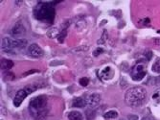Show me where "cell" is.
Wrapping results in <instances>:
<instances>
[{
  "mask_svg": "<svg viewBox=\"0 0 160 120\" xmlns=\"http://www.w3.org/2000/svg\"><path fill=\"white\" fill-rule=\"evenodd\" d=\"M47 106H48V98L46 95L42 94L33 98L30 101L29 110H30L32 116H34L36 120H45L49 112Z\"/></svg>",
  "mask_w": 160,
  "mask_h": 120,
  "instance_id": "6da1fadb",
  "label": "cell"
},
{
  "mask_svg": "<svg viewBox=\"0 0 160 120\" xmlns=\"http://www.w3.org/2000/svg\"><path fill=\"white\" fill-rule=\"evenodd\" d=\"M59 2H40L34 10V16L38 20L52 23L55 18L54 5Z\"/></svg>",
  "mask_w": 160,
  "mask_h": 120,
  "instance_id": "7a4b0ae2",
  "label": "cell"
},
{
  "mask_svg": "<svg viewBox=\"0 0 160 120\" xmlns=\"http://www.w3.org/2000/svg\"><path fill=\"white\" fill-rule=\"evenodd\" d=\"M147 97L146 89L141 86H133L128 89L125 94V102L128 106L136 108L144 103Z\"/></svg>",
  "mask_w": 160,
  "mask_h": 120,
  "instance_id": "3957f363",
  "label": "cell"
},
{
  "mask_svg": "<svg viewBox=\"0 0 160 120\" xmlns=\"http://www.w3.org/2000/svg\"><path fill=\"white\" fill-rule=\"evenodd\" d=\"M28 41L24 39H12L11 38H4L2 39V44H1V47H2V50L4 52H7V53H10L12 52L13 49L16 48H18V49H21V48H24L26 47Z\"/></svg>",
  "mask_w": 160,
  "mask_h": 120,
  "instance_id": "277c9868",
  "label": "cell"
},
{
  "mask_svg": "<svg viewBox=\"0 0 160 120\" xmlns=\"http://www.w3.org/2000/svg\"><path fill=\"white\" fill-rule=\"evenodd\" d=\"M37 89H38V86L36 85H28L24 88H22V89H20V91H18L17 92L16 96H14V98H13V105H14V107H19L20 105H21V103L23 102V100L29 94L35 92Z\"/></svg>",
  "mask_w": 160,
  "mask_h": 120,
  "instance_id": "5b68a950",
  "label": "cell"
},
{
  "mask_svg": "<svg viewBox=\"0 0 160 120\" xmlns=\"http://www.w3.org/2000/svg\"><path fill=\"white\" fill-rule=\"evenodd\" d=\"M132 78L135 81H140L142 80L145 75H146V72L144 70V65H136L132 71Z\"/></svg>",
  "mask_w": 160,
  "mask_h": 120,
  "instance_id": "8992f818",
  "label": "cell"
},
{
  "mask_svg": "<svg viewBox=\"0 0 160 120\" xmlns=\"http://www.w3.org/2000/svg\"><path fill=\"white\" fill-rule=\"evenodd\" d=\"M25 33H26V29L21 21H18L14 24L11 31V34L13 38H20L23 35H25Z\"/></svg>",
  "mask_w": 160,
  "mask_h": 120,
  "instance_id": "52a82bcc",
  "label": "cell"
},
{
  "mask_svg": "<svg viewBox=\"0 0 160 120\" xmlns=\"http://www.w3.org/2000/svg\"><path fill=\"white\" fill-rule=\"evenodd\" d=\"M27 53H28L29 56L34 57V58H40V57H42L43 55H44V51H43L36 43L31 44V45L28 47Z\"/></svg>",
  "mask_w": 160,
  "mask_h": 120,
  "instance_id": "ba28073f",
  "label": "cell"
},
{
  "mask_svg": "<svg viewBox=\"0 0 160 120\" xmlns=\"http://www.w3.org/2000/svg\"><path fill=\"white\" fill-rule=\"evenodd\" d=\"M86 102H87V105H88L90 108H92V109L97 108L99 106L100 102H101V96L99 93L90 94L89 96H87Z\"/></svg>",
  "mask_w": 160,
  "mask_h": 120,
  "instance_id": "9c48e42d",
  "label": "cell"
},
{
  "mask_svg": "<svg viewBox=\"0 0 160 120\" xmlns=\"http://www.w3.org/2000/svg\"><path fill=\"white\" fill-rule=\"evenodd\" d=\"M86 105L87 102L84 97H77L72 102V107L74 108H84Z\"/></svg>",
  "mask_w": 160,
  "mask_h": 120,
  "instance_id": "30bf717a",
  "label": "cell"
},
{
  "mask_svg": "<svg viewBox=\"0 0 160 120\" xmlns=\"http://www.w3.org/2000/svg\"><path fill=\"white\" fill-rule=\"evenodd\" d=\"M13 66V62L8 59H2L1 60V69L3 71H8Z\"/></svg>",
  "mask_w": 160,
  "mask_h": 120,
  "instance_id": "8fae6325",
  "label": "cell"
},
{
  "mask_svg": "<svg viewBox=\"0 0 160 120\" xmlns=\"http://www.w3.org/2000/svg\"><path fill=\"white\" fill-rule=\"evenodd\" d=\"M68 118L69 120H83L82 114L80 112H76V111L70 112L68 114Z\"/></svg>",
  "mask_w": 160,
  "mask_h": 120,
  "instance_id": "7c38bea8",
  "label": "cell"
},
{
  "mask_svg": "<svg viewBox=\"0 0 160 120\" xmlns=\"http://www.w3.org/2000/svg\"><path fill=\"white\" fill-rule=\"evenodd\" d=\"M60 35V31L59 29L56 28V27H52L51 29H49L47 31V36L50 38V39H54V38H58Z\"/></svg>",
  "mask_w": 160,
  "mask_h": 120,
  "instance_id": "4fadbf2b",
  "label": "cell"
},
{
  "mask_svg": "<svg viewBox=\"0 0 160 120\" xmlns=\"http://www.w3.org/2000/svg\"><path fill=\"white\" fill-rule=\"evenodd\" d=\"M118 112L114 111V110H111V111H108V112H106L104 114V117L106 119H115V118H117L118 117Z\"/></svg>",
  "mask_w": 160,
  "mask_h": 120,
  "instance_id": "5bb4252c",
  "label": "cell"
},
{
  "mask_svg": "<svg viewBox=\"0 0 160 120\" xmlns=\"http://www.w3.org/2000/svg\"><path fill=\"white\" fill-rule=\"evenodd\" d=\"M109 71H111V68L110 67H106L103 71H102V74H101V77L105 79V80H108L109 78H111V76H109Z\"/></svg>",
  "mask_w": 160,
  "mask_h": 120,
  "instance_id": "9a60e30c",
  "label": "cell"
},
{
  "mask_svg": "<svg viewBox=\"0 0 160 120\" xmlns=\"http://www.w3.org/2000/svg\"><path fill=\"white\" fill-rule=\"evenodd\" d=\"M152 71L153 72H157V73L160 72V59L157 60V62L152 65Z\"/></svg>",
  "mask_w": 160,
  "mask_h": 120,
  "instance_id": "2e32d148",
  "label": "cell"
},
{
  "mask_svg": "<svg viewBox=\"0 0 160 120\" xmlns=\"http://www.w3.org/2000/svg\"><path fill=\"white\" fill-rule=\"evenodd\" d=\"M66 34H67L66 29L62 30V32L60 33L59 37H58V39H59V41H60V42H62V41L64 40V39H65V37H66Z\"/></svg>",
  "mask_w": 160,
  "mask_h": 120,
  "instance_id": "e0dca14e",
  "label": "cell"
},
{
  "mask_svg": "<svg viewBox=\"0 0 160 120\" xmlns=\"http://www.w3.org/2000/svg\"><path fill=\"white\" fill-rule=\"evenodd\" d=\"M4 79L7 80V81H12L14 79V75L12 72H7L4 76Z\"/></svg>",
  "mask_w": 160,
  "mask_h": 120,
  "instance_id": "ac0fdd59",
  "label": "cell"
},
{
  "mask_svg": "<svg viewBox=\"0 0 160 120\" xmlns=\"http://www.w3.org/2000/svg\"><path fill=\"white\" fill-rule=\"evenodd\" d=\"M107 30H105L104 31V34H103V38H101V39L98 40V44H103L106 42V39H108V34H107Z\"/></svg>",
  "mask_w": 160,
  "mask_h": 120,
  "instance_id": "d6986e66",
  "label": "cell"
},
{
  "mask_svg": "<svg viewBox=\"0 0 160 120\" xmlns=\"http://www.w3.org/2000/svg\"><path fill=\"white\" fill-rule=\"evenodd\" d=\"M89 84V79L88 78H82L81 80H80V85L81 86H86L87 85Z\"/></svg>",
  "mask_w": 160,
  "mask_h": 120,
  "instance_id": "ffe728a7",
  "label": "cell"
},
{
  "mask_svg": "<svg viewBox=\"0 0 160 120\" xmlns=\"http://www.w3.org/2000/svg\"><path fill=\"white\" fill-rule=\"evenodd\" d=\"M104 52V49L103 48H97L95 49V51L93 52V56L94 57H98L101 53H103Z\"/></svg>",
  "mask_w": 160,
  "mask_h": 120,
  "instance_id": "44dd1931",
  "label": "cell"
},
{
  "mask_svg": "<svg viewBox=\"0 0 160 120\" xmlns=\"http://www.w3.org/2000/svg\"><path fill=\"white\" fill-rule=\"evenodd\" d=\"M37 72H39L38 70H37V69H34V70H30V71H27V72H25V73H23L22 74V77H24V76H27V75H30V74H34V73H37Z\"/></svg>",
  "mask_w": 160,
  "mask_h": 120,
  "instance_id": "7402d4cb",
  "label": "cell"
},
{
  "mask_svg": "<svg viewBox=\"0 0 160 120\" xmlns=\"http://www.w3.org/2000/svg\"><path fill=\"white\" fill-rule=\"evenodd\" d=\"M128 120H138V116L137 115H132L128 117Z\"/></svg>",
  "mask_w": 160,
  "mask_h": 120,
  "instance_id": "603a6c76",
  "label": "cell"
},
{
  "mask_svg": "<svg viewBox=\"0 0 160 120\" xmlns=\"http://www.w3.org/2000/svg\"><path fill=\"white\" fill-rule=\"evenodd\" d=\"M3 112V114H7V112H6V109L1 105V113Z\"/></svg>",
  "mask_w": 160,
  "mask_h": 120,
  "instance_id": "cb8c5ba5",
  "label": "cell"
},
{
  "mask_svg": "<svg viewBox=\"0 0 160 120\" xmlns=\"http://www.w3.org/2000/svg\"><path fill=\"white\" fill-rule=\"evenodd\" d=\"M142 120H153L152 118H151V117H149V116H146V117H144Z\"/></svg>",
  "mask_w": 160,
  "mask_h": 120,
  "instance_id": "d4e9b609",
  "label": "cell"
},
{
  "mask_svg": "<svg viewBox=\"0 0 160 120\" xmlns=\"http://www.w3.org/2000/svg\"><path fill=\"white\" fill-rule=\"evenodd\" d=\"M157 44H160V42H158V43H157Z\"/></svg>",
  "mask_w": 160,
  "mask_h": 120,
  "instance_id": "484cf974",
  "label": "cell"
},
{
  "mask_svg": "<svg viewBox=\"0 0 160 120\" xmlns=\"http://www.w3.org/2000/svg\"><path fill=\"white\" fill-rule=\"evenodd\" d=\"M121 120H123V119H121Z\"/></svg>",
  "mask_w": 160,
  "mask_h": 120,
  "instance_id": "4316f807",
  "label": "cell"
}]
</instances>
